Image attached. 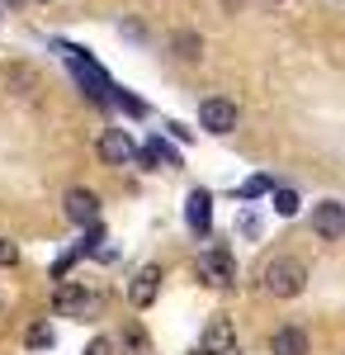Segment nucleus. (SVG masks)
I'll list each match as a JSON object with an SVG mask.
<instances>
[{"label":"nucleus","instance_id":"1","mask_svg":"<svg viewBox=\"0 0 345 355\" xmlns=\"http://www.w3.org/2000/svg\"><path fill=\"white\" fill-rule=\"evenodd\" d=\"M303 284H308V266H303V261L279 256V261H269V266H265V289L274 294V299H298Z\"/></svg>","mask_w":345,"mask_h":355},{"label":"nucleus","instance_id":"2","mask_svg":"<svg viewBox=\"0 0 345 355\" xmlns=\"http://www.w3.org/2000/svg\"><path fill=\"white\" fill-rule=\"evenodd\" d=\"M199 275L209 279L213 289L237 284V261H232V251H227V246H209V251L199 256Z\"/></svg>","mask_w":345,"mask_h":355},{"label":"nucleus","instance_id":"3","mask_svg":"<svg viewBox=\"0 0 345 355\" xmlns=\"http://www.w3.org/2000/svg\"><path fill=\"white\" fill-rule=\"evenodd\" d=\"M237 351V327H232V318H213L204 336H199V355H232Z\"/></svg>","mask_w":345,"mask_h":355},{"label":"nucleus","instance_id":"4","mask_svg":"<svg viewBox=\"0 0 345 355\" xmlns=\"http://www.w3.org/2000/svg\"><path fill=\"white\" fill-rule=\"evenodd\" d=\"M312 232H317L321 242H341L345 237V204L321 199L317 209H312Z\"/></svg>","mask_w":345,"mask_h":355},{"label":"nucleus","instance_id":"5","mask_svg":"<svg viewBox=\"0 0 345 355\" xmlns=\"http://www.w3.org/2000/svg\"><path fill=\"white\" fill-rule=\"evenodd\" d=\"M199 123H204V128H209V133H232V128H237V105H232V100H222V95H213V100H204V105H199Z\"/></svg>","mask_w":345,"mask_h":355},{"label":"nucleus","instance_id":"6","mask_svg":"<svg viewBox=\"0 0 345 355\" xmlns=\"http://www.w3.org/2000/svg\"><path fill=\"white\" fill-rule=\"evenodd\" d=\"M53 308L62 313V318H80V322H85V313H95V294H85L80 284H62Z\"/></svg>","mask_w":345,"mask_h":355},{"label":"nucleus","instance_id":"7","mask_svg":"<svg viewBox=\"0 0 345 355\" xmlns=\"http://www.w3.org/2000/svg\"><path fill=\"white\" fill-rule=\"evenodd\" d=\"M67 218L76 223V227H95V218H100L95 190H67Z\"/></svg>","mask_w":345,"mask_h":355},{"label":"nucleus","instance_id":"8","mask_svg":"<svg viewBox=\"0 0 345 355\" xmlns=\"http://www.w3.org/2000/svg\"><path fill=\"white\" fill-rule=\"evenodd\" d=\"M100 157H105L109 166H128L133 162V137H128V128H105V137H100Z\"/></svg>","mask_w":345,"mask_h":355},{"label":"nucleus","instance_id":"9","mask_svg":"<svg viewBox=\"0 0 345 355\" xmlns=\"http://www.w3.org/2000/svg\"><path fill=\"white\" fill-rule=\"evenodd\" d=\"M161 294V270L157 266H147V270L133 275V284H128V299H133V308H152Z\"/></svg>","mask_w":345,"mask_h":355},{"label":"nucleus","instance_id":"10","mask_svg":"<svg viewBox=\"0 0 345 355\" xmlns=\"http://www.w3.org/2000/svg\"><path fill=\"white\" fill-rule=\"evenodd\" d=\"M185 223L199 232V237H209V227H213V199L204 190H194L185 199Z\"/></svg>","mask_w":345,"mask_h":355},{"label":"nucleus","instance_id":"11","mask_svg":"<svg viewBox=\"0 0 345 355\" xmlns=\"http://www.w3.org/2000/svg\"><path fill=\"white\" fill-rule=\"evenodd\" d=\"M269 355H308V331L303 327H279L269 336Z\"/></svg>","mask_w":345,"mask_h":355},{"label":"nucleus","instance_id":"12","mask_svg":"<svg viewBox=\"0 0 345 355\" xmlns=\"http://www.w3.org/2000/svg\"><path fill=\"white\" fill-rule=\"evenodd\" d=\"M142 162H147V166H180V157H175V147L157 133L147 147H142Z\"/></svg>","mask_w":345,"mask_h":355},{"label":"nucleus","instance_id":"13","mask_svg":"<svg viewBox=\"0 0 345 355\" xmlns=\"http://www.w3.org/2000/svg\"><path fill=\"white\" fill-rule=\"evenodd\" d=\"M175 53L185 57V62H194V57L204 53V38H199V33H189V28H180V33H175Z\"/></svg>","mask_w":345,"mask_h":355},{"label":"nucleus","instance_id":"14","mask_svg":"<svg viewBox=\"0 0 345 355\" xmlns=\"http://www.w3.org/2000/svg\"><path fill=\"white\" fill-rule=\"evenodd\" d=\"M28 351H48V346H53L57 336H53V327H48V322H38V327H28Z\"/></svg>","mask_w":345,"mask_h":355},{"label":"nucleus","instance_id":"15","mask_svg":"<svg viewBox=\"0 0 345 355\" xmlns=\"http://www.w3.org/2000/svg\"><path fill=\"white\" fill-rule=\"evenodd\" d=\"M274 214H279V218H293V214H298V194L293 190H274Z\"/></svg>","mask_w":345,"mask_h":355},{"label":"nucleus","instance_id":"16","mask_svg":"<svg viewBox=\"0 0 345 355\" xmlns=\"http://www.w3.org/2000/svg\"><path fill=\"white\" fill-rule=\"evenodd\" d=\"M265 190H269V180H265V175H256V180L241 185V199H256V194H265Z\"/></svg>","mask_w":345,"mask_h":355},{"label":"nucleus","instance_id":"17","mask_svg":"<svg viewBox=\"0 0 345 355\" xmlns=\"http://www.w3.org/2000/svg\"><path fill=\"white\" fill-rule=\"evenodd\" d=\"M15 261H19V246L10 237H0V266H15Z\"/></svg>","mask_w":345,"mask_h":355},{"label":"nucleus","instance_id":"18","mask_svg":"<svg viewBox=\"0 0 345 355\" xmlns=\"http://www.w3.org/2000/svg\"><path fill=\"white\" fill-rule=\"evenodd\" d=\"M128 346H133V355H152V346H147V336L137 327H128Z\"/></svg>","mask_w":345,"mask_h":355},{"label":"nucleus","instance_id":"19","mask_svg":"<svg viewBox=\"0 0 345 355\" xmlns=\"http://www.w3.org/2000/svg\"><path fill=\"white\" fill-rule=\"evenodd\" d=\"M85 355H114V341H109V336H95V341L85 346Z\"/></svg>","mask_w":345,"mask_h":355},{"label":"nucleus","instance_id":"20","mask_svg":"<svg viewBox=\"0 0 345 355\" xmlns=\"http://www.w3.org/2000/svg\"><path fill=\"white\" fill-rule=\"evenodd\" d=\"M118 105H123L128 114H142V100H133V95H123V90H118Z\"/></svg>","mask_w":345,"mask_h":355},{"label":"nucleus","instance_id":"21","mask_svg":"<svg viewBox=\"0 0 345 355\" xmlns=\"http://www.w3.org/2000/svg\"><path fill=\"white\" fill-rule=\"evenodd\" d=\"M10 5H19V0H10Z\"/></svg>","mask_w":345,"mask_h":355},{"label":"nucleus","instance_id":"22","mask_svg":"<svg viewBox=\"0 0 345 355\" xmlns=\"http://www.w3.org/2000/svg\"><path fill=\"white\" fill-rule=\"evenodd\" d=\"M43 5H48V0H43Z\"/></svg>","mask_w":345,"mask_h":355}]
</instances>
